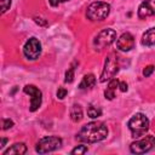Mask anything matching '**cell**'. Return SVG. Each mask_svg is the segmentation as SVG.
<instances>
[{
  "label": "cell",
  "instance_id": "cell-20",
  "mask_svg": "<svg viewBox=\"0 0 155 155\" xmlns=\"http://www.w3.org/2000/svg\"><path fill=\"white\" fill-rule=\"evenodd\" d=\"M0 4H1V12L5 13L11 6V0H0Z\"/></svg>",
  "mask_w": 155,
  "mask_h": 155
},
{
  "label": "cell",
  "instance_id": "cell-11",
  "mask_svg": "<svg viewBox=\"0 0 155 155\" xmlns=\"http://www.w3.org/2000/svg\"><path fill=\"white\" fill-rule=\"evenodd\" d=\"M150 16H155V0H143L138 7V17L144 19Z\"/></svg>",
  "mask_w": 155,
  "mask_h": 155
},
{
  "label": "cell",
  "instance_id": "cell-8",
  "mask_svg": "<svg viewBox=\"0 0 155 155\" xmlns=\"http://www.w3.org/2000/svg\"><path fill=\"white\" fill-rule=\"evenodd\" d=\"M23 91H24V93L30 96L29 110L30 111L38 110L40 108V105H41V102H42V93H41V91L36 86H34V85H25L23 87Z\"/></svg>",
  "mask_w": 155,
  "mask_h": 155
},
{
  "label": "cell",
  "instance_id": "cell-21",
  "mask_svg": "<svg viewBox=\"0 0 155 155\" xmlns=\"http://www.w3.org/2000/svg\"><path fill=\"white\" fill-rule=\"evenodd\" d=\"M13 126V121L10 119H4L2 120V130H8Z\"/></svg>",
  "mask_w": 155,
  "mask_h": 155
},
{
  "label": "cell",
  "instance_id": "cell-25",
  "mask_svg": "<svg viewBox=\"0 0 155 155\" xmlns=\"http://www.w3.org/2000/svg\"><path fill=\"white\" fill-rule=\"evenodd\" d=\"M50 1V5L51 6H58L59 4H62V2H65V1H69V0H48Z\"/></svg>",
  "mask_w": 155,
  "mask_h": 155
},
{
  "label": "cell",
  "instance_id": "cell-15",
  "mask_svg": "<svg viewBox=\"0 0 155 155\" xmlns=\"http://www.w3.org/2000/svg\"><path fill=\"white\" fill-rule=\"evenodd\" d=\"M119 82H120V81L116 80V79H111V80H109L108 87H107L105 91H104V97H105L107 99L111 101V99L115 98V91H116V88L119 87Z\"/></svg>",
  "mask_w": 155,
  "mask_h": 155
},
{
  "label": "cell",
  "instance_id": "cell-18",
  "mask_svg": "<svg viewBox=\"0 0 155 155\" xmlns=\"http://www.w3.org/2000/svg\"><path fill=\"white\" fill-rule=\"evenodd\" d=\"M78 64V62H74L71 65H70V68L65 71V79H64V81L65 82H73V80H74V71H75V65Z\"/></svg>",
  "mask_w": 155,
  "mask_h": 155
},
{
  "label": "cell",
  "instance_id": "cell-1",
  "mask_svg": "<svg viewBox=\"0 0 155 155\" xmlns=\"http://www.w3.org/2000/svg\"><path fill=\"white\" fill-rule=\"evenodd\" d=\"M108 136V127L104 122L92 121L84 125L76 134V138L86 143H96L105 139Z\"/></svg>",
  "mask_w": 155,
  "mask_h": 155
},
{
  "label": "cell",
  "instance_id": "cell-6",
  "mask_svg": "<svg viewBox=\"0 0 155 155\" xmlns=\"http://www.w3.org/2000/svg\"><path fill=\"white\" fill-rule=\"evenodd\" d=\"M61 145H62V139L59 137L48 136V137L41 138L36 143L35 150L39 154H46V153H51V151L57 150L58 148H61Z\"/></svg>",
  "mask_w": 155,
  "mask_h": 155
},
{
  "label": "cell",
  "instance_id": "cell-12",
  "mask_svg": "<svg viewBox=\"0 0 155 155\" xmlns=\"http://www.w3.org/2000/svg\"><path fill=\"white\" fill-rule=\"evenodd\" d=\"M94 85H96V76L93 74H86L80 81L79 88L81 91H86V90H91Z\"/></svg>",
  "mask_w": 155,
  "mask_h": 155
},
{
  "label": "cell",
  "instance_id": "cell-22",
  "mask_svg": "<svg viewBox=\"0 0 155 155\" xmlns=\"http://www.w3.org/2000/svg\"><path fill=\"white\" fill-rule=\"evenodd\" d=\"M67 93H68V92H67V90H65L64 87H59L58 91H57V97H58L59 99H63V98L67 96Z\"/></svg>",
  "mask_w": 155,
  "mask_h": 155
},
{
  "label": "cell",
  "instance_id": "cell-24",
  "mask_svg": "<svg viewBox=\"0 0 155 155\" xmlns=\"http://www.w3.org/2000/svg\"><path fill=\"white\" fill-rule=\"evenodd\" d=\"M119 88H120V91L126 92V91L128 90V86H127V84H126L125 81H120V82H119Z\"/></svg>",
  "mask_w": 155,
  "mask_h": 155
},
{
  "label": "cell",
  "instance_id": "cell-7",
  "mask_svg": "<svg viewBox=\"0 0 155 155\" xmlns=\"http://www.w3.org/2000/svg\"><path fill=\"white\" fill-rule=\"evenodd\" d=\"M155 147V137L154 136H145L142 139H138L130 145V150L133 154H144L151 150Z\"/></svg>",
  "mask_w": 155,
  "mask_h": 155
},
{
  "label": "cell",
  "instance_id": "cell-5",
  "mask_svg": "<svg viewBox=\"0 0 155 155\" xmlns=\"http://www.w3.org/2000/svg\"><path fill=\"white\" fill-rule=\"evenodd\" d=\"M115 39H116V31L111 28H107L97 34V36L93 40V46L96 50L101 51V50L110 46L115 41Z\"/></svg>",
  "mask_w": 155,
  "mask_h": 155
},
{
  "label": "cell",
  "instance_id": "cell-19",
  "mask_svg": "<svg viewBox=\"0 0 155 155\" xmlns=\"http://www.w3.org/2000/svg\"><path fill=\"white\" fill-rule=\"evenodd\" d=\"M88 151V148L86 147V145H78V147H75L71 151H70V154H85V153H87Z\"/></svg>",
  "mask_w": 155,
  "mask_h": 155
},
{
  "label": "cell",
  "instance_id": "cell-9",
  "mask_svg": "<svg viewBox=\"0 0 155 155\" xmlns=\"http://www.w3.org/2000/svg\"><path fill=\"white\" fill-rule=\"evenodd\" d=\"M23 53L25 56V58L34 61L36 58H39V56L41 54V44L36 38H30L23 47Z\"/></svg>",
  "mask_w": 155,
  "mask_h": 155
},
{
  "label": "cell",
  "instance_id": "cell-23",
  "mask_svg": "<svg viewBox=\"0 0 155 155\" xmlns=\"http://www.w3.org/2000/svg\"><path fill=\"white\" fill-rule=\"evenodd\" d=\"M153 71H154V65H148V67L144 68V70H143V75L147 78V76H149Z\"/></svg>",
  "mask_w": 155,
  "mask_h": 155
},
{
  "label": "cell",
  "instance_id": "cell-13",
  "mask_svg": "<svg viewBox=\"0 0 155 155\" xmlns=\"http://www.w3.org/2000/svg\"><path fill=\"white\" fill-rule=\"evenodd\" d=\"M27 153V145L24 143H15L13 145H11L7 150H5L2 153V155H12V154H16V155H23Z\"/></svg>",
  "mask_w": 155,
  "mask_h": 155
},
{
  "label": "cell",
  "instance_id": "cell-4",
  "mask_svg": "<svg viewBox=\"0 0 155 155\" xmlns=\"http://www.w3.org/2000/svg\"><path fill=\"white\" fill-rule=\"evenodd\" d=\"M119 57L116 56L115 52H110L104 62V68L102 70L101 74V82H105L109 81L111 79H114V76L117 74L119 71Z\"/></svg>",
  "mask_w": 155,
  "mask_h": 155
},
{
  "label": "cell",
  "instance_id": "cell-2",
  "mask_svg": "<svg viewBox=\"0 0 155 155\" xmlns=\"http://www.w3.org/2000/svg\"><path fill=\"white\" fill-rule=\"evenodd\" d=\"M127 126L131 131L132 137L138 138L144 136L149 130V120L143 113L134 114L127 122Z\"/></svg>",
  "mask_w": 155,
  "mask_h": 155
},
{
  "label": "cell",
  "instance_id": "cell-10",
  "mask_svg": "<svg viewBox=\"0 0 155 155\" xmlns=\"http://www.w3.org/2000/svg\"><path fill=\"white\" fill-rule=\"evenodd\" d=\"M116 47L120 51L127 52L131 51L134 47V36L131 33H124L119 36L117 41H116Z\"/></svg>",
  "mask_w": 155,
  "mask_h": 155
},
{
  "label": "cell",
  "instance_id": "cell-14",
  "mask_svg": "<svg viewBox=\"0 0 155 155\" xmlns=\"http://www.w3.org/2000/svg\"><path fill=\"white\" fill-rule=\"evenodd\" d=\"M143 46H154L155 45V27L149 28L143 35L140 40Z\"/></svg>",
  "mask_w": 155,
  "mask_h": 155
},
{
  "label": "cell",
  "instance_id": "cell-3",
  "mask_svg": "<svg viewBox=\"0 0 155 155\" xmlns=\"http://www.w3.org/2000/svg\"><path fill=\"white\" fill-rule=\"evenodd\" d=\"M110 13V5L104 1H94L88 5L86 10V17L90 21H103Z\"/></svg>",
  "mask_w": 155,
  "mask_h": 155
},
{
  "label": "cell",
  "instance_id": "cell-26",
  "mask_svg": "<svg viewBox=\"0 0 155 155\" xmlns=\"http://www.w3.org/2000/svg\"><path fill=\"white\" fill-rule=\"evenodd\" d=\"M6 143H7V138H2V139H1V145H0V148H4Z\"/></svg>",
  "mask_w": 155,
  "mask_h": 155
},
{
  "label": "cell",
  "instance_id": "cell-16",
  "mask_svg": "<svg viewBox=\"0 0 155 155\" xmlns=\"http://www.w3.org/2000/svg\"><path fill=\"white\" fill-rule=\"evenodd\" d=\"M70 119L74 122H79L82 119V108L80 104H73L70 108Z\"/></svg>",
  "mask_w": 155,
  "mask_h": 155
},
{
  "label": "cell",
  "instance_id": "cell-17",
  "mask_svg": "<svg viewBox=\"0 0 155 155\" xmlns=\"http://www.w3.org/2000/svg\"><path fill=\"white\" fill-rule=\"evenodd\" d=\"M87 115L91 117V119H97L102 115V109L99 107H96L93 104H88L87 107Z\"/></svg>",
  "mask_w": 155,
  "mask_h": 155
}]
</instances>
